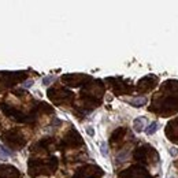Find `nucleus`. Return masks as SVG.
<instances>
[{"instance_id":"obj_1","label":"nucleus","mask_w":178,"mask_h":178,"mask_svg":"<svg viewBox=\"0 0 178 178\" xmlns=\"http://www.w3.org/2000/svg\"><path fill=\"white\" fill-rule=\"evenodd\" d=\"M134 130L137 131V133H140V131L144 130V119L142 118H137V119H134Z\"/></svg>"},{"instance_id":"obj_2","label":"nucleus","mask_w":178,"mask_h":178,"mask_svg":"<svg viewBox=\"0 0 178 178\" xmlns=\"http://www.w3.org/2000/svg\"><path fill=\"white\" fill-rule=\"evenodd\" d=\"M129 103H130L133 107H142V106L147 104V99L145 97H137V99H134V100L129 101Z\"/></svg>"},{"instance_id":"obj_3","label":"nucleus","mask_w":178,"mask_h":178,"mask_svg":"<svg viewBox=\"0 0 178 178\" xmlns=\"http://www.w3.org/2000/svg\"><path fill=\"white\" fill-rule=\"evenodd\" d=\"M158 129H159V123L158 122H152V123H149V125H148L147 129H145V133H147L148 136H151V134H153L156 130H158Z\"/></svg>"},{"instance_id":"obj_4","label":"nucleus","mask_w":178,"mask_h":178,"mask_svg":"<svg viewBox=\"0 0 178 178\" xmlns=\"http://www.w3.org/2000/svg\"><path fill=\"white\" fill-rule=\"evenodd\" d=\"M11 156V152L8 149H5L3 145H0V159H7Z\"/></svg>"},{"instance_id":"obj_5","label":"nucleus","mask_w":178,"mask_h":178,"mask_svg":"<svg viewBox=\"0 0 178 178\" xmlns=\"http://www.w3.org/2000/svg\"><path fill=\"white\" fill-rule=\"evenodd\" d=\"M101 153H103V156H107V147H106V142H103L101 144Z\"/></svg>"},{"instance_id":"obj_6","label":"nucleus","mask_w":178,"mask_h":178,"mask_svg":"<svg viewBox=\"0 0 178 178\" xmlns=\"http://www.w3.org/2000/svg\"><path fill=\"white\" fill-rule=\"evenodd\" d=\"M51 81H54V77H45V78L43 79V82L45 85H48V82H51Z\"/></svg>"},{"instance_id":"obj_7","label":"nucleus","mask_w":178,"mask_h":178,"mask_svg":"<svg viewBox=\"0 0 178 178\" xmlns=\"http://www.w3.org/2000/svg\"><path fill=\"white\" fill-rule=\"evenodd\" d=\"M169 152H170V155H171V156H177V155H178V151L175 149V148H171Z\"/></svg>"},{"instance_id":"obj_8","label":"nucleus","mask_w":178,"mask_h":178,"mask_svg":"<svg viewBox=\"0 0 178 178\" xmlns=\"http://www.w3.org/2000/svg\"><path fill=\"white\" fill-rule=\"evenodd\" d=\"M32 85H33V81H26V82L23 84V86H25V88H30Z\"/></svg>"},{"instance_id":"obj_9","label":"nucleus","mask_w":178,"mask_h":178,"mask_svg":"<svg viewBox=\"0 0 178 178\" xmlns=\"http://www.w3.org/2000/svg\"><path fill=\"white\" fill-rule=\"evenodd\" d=\"M93 133H95L93 129H88V134H89V136H93Z\"/></svg>"},{"instance_id":"obj_10","label":"nucleus","mask_w":178,"mask_h":178,"mask_svg":"<svg viewBox=\"0 0 178 178\" xmlns=\"http://www.w3.org/2000/svg\"><path fill=\"white\" fill-rule=\"evenodd\" d=\"M170 178H173V177H170Z\"/></svg>"}]
</instances>
